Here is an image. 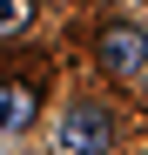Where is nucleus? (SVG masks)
Returning a JSON list of instances; mask_svg holds the SVG:
<instances>
[{
    "mask_svg": "<svg viewBox=\"0 0 148 155\" xmlns=\"http://www.w3.org/2000/svg\"><path fill=\"white\" fill-rule=\"evenodd\" d=\"M101 68L108 74H141L148 68V34L141 27H108L101 34Z\"/></svg>",
    "mask_w": 148,
    "mask_h": 155,
    "instance_id": "obj_1",
    "label": "nucleus"
},
{
    "mask_svg": "<svg viewBox=\"0 0 148 155\" xmlns=\"http://www.w3.org/2000/svg\"><path fill=\"white\" fill-rule=\"evenodd\" d=\"M34 20V0H0V34H20Z\"/></svg>",
    "mask_w": 148,
    "mask_h": 155,
    "instance_id": "obj_4",
    "label": "nucleus"
},
{
    "mask_svg": "<svg viewBox=\"0 0 148 155\" xmlns=\"http://www.w3.org/2000/svg\"><path fill=\"white\" fill-rule=\"evenodd\" d=\"M61 142H67V148H81V155H101V148L114 142V121H108L101 108H74V115L61 121Z\"/></svg>",
    "mask_w": 148,
    "mask_h": 155,
    "instance_id": "obj_2",
    "label": "nucleus"
},
{
    "mask_svg": "<svg viewBox=\"0 0 148 155\" xmlns=\"http://www.w3.org/2000/svg\"><path fill=\"white\" fill-rule=\"evenodd\" d=\"M27 121H34V88L27 81H0V135H14Z\"/></svg>",
    "mask_w": 148,
    "mask_h": 155,
    "instance_id": "obj_3",
    "label": "nucleus"
}]
</instances>
